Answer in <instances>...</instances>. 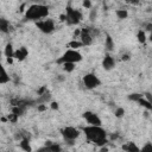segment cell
<instances>
[{
    "instance_id": "1",
    "label": "cell",
    "mask_w": 152,
    "mask_h": 152,
    "mask_svg": "<svg viewBox=\"0 0 152 152\" xmlns=\"http://www.w3.org/2000/svg\"><path fill=\"white\" fill-rule=\"evenodd\" d=\"M82 131H83V133L86 134V138L89 141H91L93 144H95L100 147L104 146L108 142L107 132L101 126H90V125H88V126H84L82 128Z\"/></svg>"
},
{
    "instance_id": "2",
    "label": "cell",
    "mask_w": 152,
    "mask_h": 152,
    "mask_svg": "<svg viewBox=\"0 0 152 152\" xmlns=\"http://www.w3.org/2000/svg\"><path fill=\"white\" fill-rule=\"evenodd\" d=\"M49 15V7L43 4H33L28 6V8L25 12V19L32 20V21H39Z\"/></svg>"
},
{
    "instance_id": "3",
    "label": "cell",
    "mask_w": 152,
    "mask_h": 152,
    "mask_svg": "<svg viewBox=\"0 0 152 152\" xmlns=\"http://www.w3.org/2000/svg\"><path fill=\"white\" fill-rule=\"evenodd\" d=\"M82 53L78 50H72V49H68L58 59L57 63L58 64H64V63H78L82 61Z\"/></svg>"
},
{
    "instance_id": "4",
    "label": "cell",
    "mask_w": 152,
    "mask_h": 152,
    "mask_svg": "<svg viewBox=\"0 0 152 152\" xmlns=\"http://www.w3.org/2000/svg\"><path fill=\"white\" fill-rule=\"evenodd\" d=\"M83 19V14L80 10H75L72 7H66V13L64 15V20L69 25H77Z\"/></svg>"
},
{
    "instance_id": "5",
    "label": "cell",
    "mask_w": 152,
    "mask_h": 152,
    "mask_svg": "<svg viewBox=\"0 0 152 152\" xmlns=\"http://www.w3.org/2000/svg\"><path fill=\"white\" fill-rule=\"evenodd\" d=\"M83 81V84L87 89H95L97 88L99 86H101V80L94 74V72H89V74H86L82 78Z\"/></svg>"
},
{
    "instance_id": "6",
    "label": "cell",
    "mask_w": 152,
    "mask_h": 152,
    "mask_svg": "<svg viewBox=\"0 0 152 152\" xmlns=\"http://www.w3.org/2000/svg\"><path fill=\"white\" fill-rule=\"evenodd\" d=\"M61 132H62V135H63L64 140L68 141L69 144H72L80 137V131L76 127H72V126H66Z\"/></svg>"
},
{
    "instance_id": "7",
    "label": "cell",
    "mask_w": 152,
    "mask_h": 152,
    "mask_svg": "<svg viewBox=\"0 0 152 152\" xmlns=\"http://www.w3.org/2000/svg\"><path fill=\"white\" fill-rule=\"evenodd\" d=\"M36 26L39 28V31H42L43 33H52L56 28V25H55V21L50 18H45L43 20H39L36 23Z\"/></svg>"
},
{
    "instance_id": "8",
    "label": "cell",
    "mask_w": 152,
    "mask_h": 152,
    "mask_svg": "<svg viewBox=\"0 0 152 152\" xmlns=\"http://www.w3.org/2000/svg\"><path fill=\"white\" fill-rule=\"evenodd\" d=\"M82 116L86 119V121L90 126H101L102 125V121H101L100 116L96 113H94V112H89V110L88 112H84L82 114Z\"/></svg>"
},
{
    "instance_id": "9",
    "label": "cell",
    "mask_w": 152,
    "mask_h": 152,
    "mask_svg": "<svg viewBox=\"0 0 152 152\" xmlns=\"http://www.w3.org/2000/svg\"><path fill=\"white\" fill-rule=\"evenodd\" d=\"M78 40L82 43L83 46L91 45V43H93V36H91L89 28H82V30H80Z\"/></svg>"
},
{
    "instance_id": "10",
    "label": "cell",
    "mask_w": 152,
    "mask_h": 152,
    "mask_svg": "<svg viewBox=\"0 0 152 152\" xmlns=\"http://www.w3.org/2000/svg\"><path fill=\"white\" fill-rule=\"evenodd\" d=\"M114 66H115V59H114V57H112L109 53H107L103 57V59H102V68L104 70L109 71V70L114 69Z\"/></svg>"
},
{
    "instance_id": "11",
    "label": "cell",
    "mask_w": 152,
    "mask_h": 152,
    "mask_svg": "<svg viewBox=\"0 0 152 152\" xmlns=\"http://www.w3.org/2000/svg\"><path fill=\"white\" fill-rule=\"evenodd\" d=\"M27 55H28V51H27V49L25 48V46H21V48H19L18 50H14V56H13V58H15L17 61H24L26 57H27Z\"/></svg>"
},
{
    "instance_id": "12",
    "label": "cell",
    "mask_w": 152,
    "mask_h": 152,
    "mask_svg": "<svg viewBox=\"0 0 152 152\" xmlns=\"http://www.w3.org/2000/svg\"><path fill=\"white\" fill-rule=\"evenodd\" d=\"M10 80H11V77H10V75L7 74L5 66L2 65V63H1V61H0V84H5V83L10 82Z\"/></svg>"
},
{
    "instance_id": "13",
    "label": "cell",
    "mask_w": 152,
    "mask_h": 152,
    "mask_svg": "<svg viewBox=\"0 0 152 152\" xmlns=\"http://www.w3.org/2000/svg\"><path fill=\"white\" fill-rule=\"evenodd\" d=\"M5 56L7 57V61L11 63L13 59V56H14V49H13V45L11 43L6 44V46H5Z\"/></svg>"
},
{
    "instance_id": "14",
    "label": "cell",
    "mask_w": 152,
    "mask_h": 152,
    "mask_svg": "<svg viewBox=\"0 0 152 152\" xmlns=\"http://www.w3.org/2000/svg\"><path fill=\"white\" fill-rule=\"evenodd\" d=\"M122 150L125 152H139V147L132 141H128V142L122 145Z\"/></svg>"
},
{
    "instance_id": "15",
    "label": "cell",
    "mask_w": 152,
    "mask_h": 152,
    "mask_svg": "<svg viewBox=\"0 0 152 152\" xmlns=\"http://www.w3.org/2000/svg\"><path fill=\"white\" fill-rule=\"evenodd\" d=\"M0 32L1 33L10 32V21L5 18H1V17H0Z\"/></svg>"
},
{
    "instance_id": "16",
    "label": "cell",
    "mask_w": 152,
    "mask_h": 152,
    "mask_svg": "<svg viewBox=\"0 0 152 152\" xmlns=\"http://www.w3.org/2000/svg\"><path fill=\"white\" fill-rule=\"evenodd\" d=\"M19 146H20V148H21V150H24L25 152H32V148H31V145H30V142H28V139H27V138L21 139V140H20V142H19Z\"/></svg>"
},
{
    "instance_id": "17",
    "label": "cell",
    "mask_w": 152,
    "mask_h": 152,
    "mask_svg": "<svg viewBox=\"0 0 152 152\" xmlns=\"http://www.w3.org/2000/svg\"><path fill=\"white\" fill-rule=\"evenodd\" d=\"M104 48L107 51H112L114 49V42L112 39V37L109 34L106 36V39H104Z\"/></svg>"
},
{
    "instance_id": "18",
    "label": "cell",
    "mask_w": 152,
    "mask_h": 152,
    "mask_svg": "<svg viewBox=\"0 0 152 152\" xmlns=\"http://www.w3.org/2000/svg\"><path fill=\"white\" fill-rule=\"evenodd\" d=\"M49 144H46L49 147H50V151L51 152H62V147L61 145L56 144V142H51V141H48Z\"/></svg>"
},
{
    "instance_id": "19",
    "label": "cell",
    "mask_w": 152,
    "mask_h": 152,
    "mask_svg": "<svg viewBox=\"0 0 152 152\" xmlns=\"http://www.w3.org/2000/svg\"><path fill=\"white\" fill-rule=\"evenodd\" d=\"M115 14H116V17H118V19H126L127 17H128V12H127V10H116L115 11Z\"/></svg>"
},
{
    "instance_id": "20",
    "label": "cell",
    "mask_w": 152,
    "mask_h": 152,
    "mask_svg": "<svg viewBox=\"0 0 152 152\" xmlns=\"http://www.w3.org/2000/svg\"><path fill=\"white\" fill-rule=\"evenodd\" d=\"M137 38H138V42L139 43H145L146 42V32L141 28V30H139L138 31V34H137Z\"/></svg>"
},
{
    "instance_id": "21",
    "label": "cell",
    "mask_w": 152,
    "mask_h": 152,
    "mask_svg": "<svg viewBox=\"0 0 152 152\" xmlns=\"http://www.w3.org/2000/svg\"><path fill=\"white\" fill-rule=\"evenodd\" d=\"M68 45H69V48H70V49H72V50H77L78 48H82V46H83V45H82V43H81L80 40H76V39L71 40Z\"/></svg>"
},
{
    "instance_id": "22",
    "label": "cell",
    "mask_w": 152,
    "mask_h": 152,
    "mask_svg": "<svg viewBox=\"0 0 152 152\" xmlns=\"http://www.w3.org/2000/svg\"><path fill=\"white\" fill-rule=\"evenodd\" d=\"M138 103H140L141 106H144L147 110H151V109H152V106H151L150 100H145V97H141V99L138 101Z\"/></svg>"
},
{
    "instance_id": "23",
    "label": "cell",
    "mask_w": 152,
    "mask_h": 152,
    "mask_svg": "<svg viewBox=\"0 0 152 152\" xmlns=\"http://www.w3.org/2000/svg\"><path fill=\"white\" fill-rule=\"evenodd\" d=\"M63 66V70L64 71H66V72H72L74 70H75V64L74 63H64V64H62Z\"/></svg>"
},
{
    "instance_id": "24",
    "label": "cell",
    "mask_w": 152,
    "mask_h": 152,
    "mask_svg": "<svg viewBox=\"0 0 152 152\" xmlns=\"http://www.w3.org/2000/svg\"><path fill=\"white\" fill-rule=\"evenodd\" d=\"M139 152H152V144L146 142L141 148H139Z\"/></svg>"
},
{
    "instance_id": "25",
    "label": "cell",
    "mask_w": 152,
    "mask_h": 152,
    "mask_svg": "<svg viewBox=\"0 0 152 152\" xmlns=\"http://www.w3.org/2000/svg\"><path fill=\"white\" fill-rule=\"evenodd\" d=\"M141 97H144V95L142 94H138V93H134V94H131L129 96H128V99L129 100H132V101H139Z\"/></svg>"
},
{
    "instance_id": "26",
    "label": "cell",
    "mask_w": 152,
    "mask_h": 152,
    "mask_svg": "<svg viewBox=\"0 0 152 152\" xmlns=\"http://www.w3.org/2000/svg\"><path fill=\"white\" fill-rule=\"evenodd\" d=\"M114 114H115L116 118H122V116L125 115V109H124L122 107H118V108L115 109Z\"/></svg>"
},
{
    "instance_id": "27",
    "label": "cell",
    "mask_w": 152,
    "mask_h": 152,
    "mask_svg": "<svg viewBox=\"0 0 152 152\" xmlns=\"http://www.w3.org/2000/svg\"><path fill=\"white\" fill-rule=\"evenodd\" d=\"M36 152H51V151H50V147H49L48 145H45V146H43V147L38 148Z\"/></svg>"
},
{
    "instance_id": "28",
    "label": "cell",
    "mask_w": 152,
    "mask_h": 152,
    "mask_svg": "<svg viewBox=\"0 0 152 152\" xmlns=\"http://www.w3.org/2000/svg\"><path fill=\"white\" fill-rule=\"evenodd\" d=\"M82 5H83V7H86V8H91V2H90L89 0L83 1V2H82Z\"/></svg>"
},
{
    "instance_id": "29",
    "label": "cell",
    "mask_w": 152,
    "mask_h": 152,
    "mask_svg": "<svg viewBox=\"0 0 152 152\" xmlns=\"http://www.w3.org/2000/svg\"><path fill=\"white\" fill-rule=\"evenodd\" d=\"M96 18V11L95 10H91V13H90V20H94Z\"/></svg>"
},
{
    "instance_id": "30",
    "label": "cell",
    "mask_w": 152,
    "mask_h": 152,
    "mask_svg": "<svg viewBox=\"0 0 152 152\" xmlns=\"http://www.w3.org/2000/svg\"><path fill=\"white\" fill-rule=\"evenodd\" d=\"M51 108L52 109H58V103L57 102H51Z\"/></svg>"
},
{
    "instance_id": "31",
    "label": "cell",
    "mask_w": 152,
    "mask_h": 152,
    "mask_svg": "<svg viewBox=\"0 0 152 152\" xmlns=\"http://www.w3.org/2000/svg\"><path fill=\"white\" fill-rule=\"evenodd\" d=\"M122 59L127 61V59H129V56H128V55H124V56H122Z\"/></svg>"
},
{
    "instance_id": "32",
    "label": "cell",
    "mask_w": 152,
    "mask_h": 152,
    "mask_svg": "<svg viewBox=\"0 0 152 152\" xmlns=\"http://www.w3.org/2000/svg\"><path fill=\"white\" fill-rule=\"evenodd\" d=\"M45 108H46L45 106H38V109H39V110H44Z\"/></svg>"
},
{
    "instance_id": "33",
    "label": "cell",
    "mask_w": 152,
    "mask_h": 152,
    "mask_svg": "<svg viewBox=\"0 0 152 152\" xmlns=\"http://www.w3.org/2000/svg\"><path fill=\"white\" fill-rule=\"evenodd\" d=\"M107 151H108V148H107V147H103V146H102V148H101V152H107Z\"/></svg>"
}]
</instances>
